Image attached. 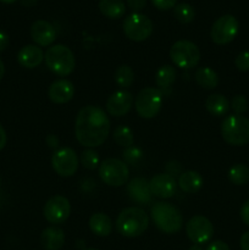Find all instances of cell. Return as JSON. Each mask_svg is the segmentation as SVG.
I'll list each match as a JSON object with an SVG mask.
<instances>
[{
	"label": "cell",
	"instance_id": "1",
	"mask_svg": "<svg viewBox=\"0 0 249 250\" xmlns=\"http://www.w3.org/2000/svg\"><path fill=\"white\" fill-rule=\"evenodd\" d=\"M110 133V120L99 106L82 107L76 116L75 134L81 146L88 149L97 148L106 141Z\"/></svg>",
	"mask_w": 249,
	"mask_h": 250
},
{
	"label": "cell",
	"instance_id": "2",
	"mask_svg": "<svg viewBox=\"0 0 249 250\" xmlns=\"http://www.w3.org/2000/svg\"><path fill=\"white\" fill-rule=\"evenodd\" d=\"M148 226L149 216L142 208H126L120 212L116 220L117 232L126 238H136L142 236Z\"/></svg>",
	"mask_w": 249,
	"mask_h": 250
},
{
	"label": "cell",
	"instance_id": "3",
	"mask_svg": "<svg viewBox=\"0 0 249 250\" xmlns=\"http://www.w3.org/2000/svg\"><path fill=\"white\" fill-rule=\"evenodd\" d=\"M150 217L155 226L166 234L177 233L183 226L182 214L168 202L154 203L150 209Z\"/></svg>",
	"mask_w": 249,
	"mask_h": 250
},
{
	"label": "cell",
	"instance_id": "4",
	"mask_svg": "<svg viewBox=\"0 0 249 250\" xmlns=\"http://www.w3.org/2000/svg\"><path fill=\"white\" fill-rule=\"evenodd\" d=\"M44 61L46 67L60 77L71 75L76 67V58L72 50L63 44H56L48 48L44 54Z\"/></svg>",
	"mask_w": 249,
	"mask_h": 250
},
{
	"label": "cell",
	"instance_id": "5",
	"mask_svg": "<svg viewBox=\"0 0 249 250\" xmlns=\"http://www.w3.org/2000/svg\"><path fill=\"white\" fill-rule=\"evenodd\" d=\"M221 136L226 143L234 146L249 143V119L242 115L225 117L221 124Z\"/></svg>",
	"mask_w": 249,
	"mask_h": 250
},
{
	"label": "cell",
	"instance_id": "6",
	"mask_svg": "<svg viewBox=\"0 0 249 250\" xmlns=\"http://www.w3.org/2000/svg\"><path fill=\"white\" fill-rule=\"evenodd\" d=\"M170 59L173 65L182 70H190L200 61V50L193 42L181 39L170 49Z\"/></svg>",
	"mask_w": 249,
	"mask_h": 250
},
{
	"label": "cell",
	"instance_id": "7",
	"mask_svg": "<svg viewBox=\"0 0 249 250\" xmlns=\"http://www.w3.org/2000/svg\"><path fill=\"white\" fill-rule=\"evenodd\" d=\"M164 94L154 87L143 88L134 99L137 114L143 119H153L160 112L163 106Z\"/></svg>",
	"mask_w": 249,
	"mask_h": 250
},
{
	"label": "cell",
	"instance_id": "8",
	"mask_svg": "<svg viewBox=\"0 0 249 250\" xmlns=\"http://www.w3.org/2000/svg\"><path fill=\"white\" fill-rule=\"evenodd\" d=\"M99 176L105 185L110 187H121L128 181V166L124 161L116 158L105 159L99 165Z\"/></svg>",
	"mask_w": 249,
	"mask_h": 250
},
{
	"label": "cell",
	"instance_id": "9",
	"mask_svg": "<svg viewBox=\"0 0 249 250\" xmlns=\"http://www.w3.org/2000/svg\"><path fill=\"white\" fill-rule=\"evenodd\" d=\"M124 33L129 41L143 42L153 33V22L141 12H133L124 21Z\"/></svg>",
	"mask_w": 249,
	"mask_h": 250
},
{
	"label": "cell",
	"instance_id": "10",
	"mask_svg": "<svg viewBox=\"0 0 249 250\" xmlns=\"http://www.w3.org/2000/svg\"><path fill=\"white\" fill-rule=\"evenodd\" d=\"M238 31V20L232 15H224L214 22L210 31V37L217 45H226L236 38Z\"/></svg>",
	"mask_w": 249,
	"mask_h": 250
},
{
	"label": "cell",
	"instance_id": "11",
	"mask_svg": "<svg viewBox=\"0 0 249 250\" xmlns=\"http://www.w3.org/2000/svg\"><path fill=\"white\" fill-rule=\"evenodd\" d=\"M51 166L60 177H71L78 170L77 154L68 146L58 149L54 151L51 158Z\"/></svg>",
	"mask_w": 249,
	"mask_h": 250
},
{
	"label": "cell",
	"instance_id": "12",
	"mask_svg": "<svg viewBox=\"0 0 249 250\" xmlns=\"http://www.w3.org/2000/svg\"><path fill=\"white\" fill-rule=\"evenodd\" d=\"M71 214V204L63 195H54L45 203L43 215L51 225L63 224Z\"/></svg>",
	"mask_w": 249,
	"mask_h": 250
},
{
	"label": "cell",
	"instance_id": "13",
	"mask_svg": "<svg viewBox=\"0 0 249 250\" xmlns=\"http://www.w3.org/2000/svg\"><path fill=\"white\" fill-rule=\"evenodd\" d=\"M186 233L194 244L208 243L214 236V226L208 217L197 215L186 225Z\"/></svg>",
	"mask_w": 249,
	"mask_h": 250
},
{
	"label": "cell",
	"instance_id": "14",
	"mask_svg": "<svg viewBox=\"0 0 249 250\" xmlns=\"http://www.w3.org/2000/svg\"><path fill=\"white\" fill-rule=\"evenodd\" d=\"M134 98L128 90L121 89L112 93L106 102L107 114L114 117L124 116L133 106Z\"/></svg>",
	"mask_w": 249,
	"mask_h": 250
},
{
	"label": "cell",
	"instance_id": "15",
	"mask_svg": "<svg viewBox=\"0 0 249 250\" xmlns=\"http://www.w3.org/2000/svg\"><path fill=\"white\" fill-rule=\"evenodd\" d=\"M151 194L160 199H168L175 195L176 183L175 177L167 173H158L149 181Z\"/></svg>",
	"mask_w": 249,
	"mask_h": 250
},
{
	"label": "cell",
	"instance_id": "16",
	"mask_svg": "<svg viewBox=\"0 0 249 250\" xmlns=\"http://www.w3.org/2000/svg\"><path fill=\"white\" fill-rule=\"evenodd\" d=\"M31 37L38 46H49L55 42L56 29L50 22L38 20L31 27Z\"/></svg>",
	"mask_w": 249,
	"mask_h": 250
},
{
	"label": "cell",
	"instance_id": "17",
	"mask_svg": "<svg viewBox=\"0 0 249 250\" xmlns=\"http://www.w3.org/2000/svg\"><path fill=\"white\" fill-rule=\"evenodd\" d=\"M48 95L49 99L55 104H66L75 95V85L65 78L56 80L49 87Z\"/></svg>",
	"mask_w": 249,
	"mask_h": 250
},
{
	"label": "cell",
	"instance_id": "18",
	"mask_svg": "<svg viewBox=\"0 0 249 250\" xmlns=\"http://www.w3.org/2000/svg\"><path fill=\"white\" fill-rule=\"evenodd\" d=\"M127 193L128 197L137 204L146 205L151 202V190L149 186V181L143 177H136L129 181L127 185Z\"/></svg>",
	"mask_w": 249,
	"mask_h": 250
},
{
	"label": "cell",
	"instance_id": "19",
	"mask_svg": "<svg viewBox=\"0 0 249 250\" xmlns=\"http://www.w3.org/2000/svg\"><path fill=\"white\" fill-rule=\"evenodd\" d=\"M44 60V53L38 45H24L20 49L17 54V61L21 66L26 68H34L42 63Z\"/></svg>",
	"mask_w": 249,
	"mask_h": 250
},
{
	"label": "cell",
	"instance_id": "20",
	"mask_svg": "<svg viewBox=\"0 0 249 250\" xmlns=\"http://www.w3.org/2000/svg\"><path fill=\"white\" fill-rule=\"evenodd\" d=\"M41 243L45 250H60L65 244V233L60 227L50 226L42 232Z\"/></svg>",
	"mask_w": 249,
	"mask_h": 250
},
{
	"label": "cell",
	"instance_id": "21",
	"mask_svg": "<svg viewBox=\"0 0 249 250\" xmlns=\"http://www.w3.org/2000/svg\"><path fill=\"white\" fill-rule=\"evenodd\" d=\"M88 225H89L90 231L98 237L110 236L112 229H114L111 219L106 214H104V212H95V214H93L90 216Z\"/></svg>",
	"mask_w": 249,
	"mask_h": 250
},
{
	"label": "cell",
	"instance_id": "22",
	"mask_svg": "<svg viewBox=\"0 0 249 250\" xmlns=\"http://www.w3.org/2000/svg\"><path fill=\"white\" fill-rule=\"evenodd\" d=\"M178 187L187 194H194L203 187V178L197 171H186L178 177Z\"/></svg>",
	"mask_w": 249,
	"mask_h": 250
},
{
	"label": "cell",
	"instance_id": "23",
	"mask_svg": "<svg viewBox=\"0 0 249 250\" xmlns=\"http://www.w3.org/2000/svg\"><path fill=\"white\" fill-rule=\"evenodd\" d=\"M205 107H207L208 112L211 114L212 116L221 117L228 112L231 104L225 95L215 93V94L208 97L207 102H205Z\"/></svg>",
	"mask_w": 249,
	"mask_h": 250
},
{
	"label": "cell",
	"instance_id": "24",
	"mask_svg": "<svg viewBox=\"0 0 249 250\" xmlns=\"http://www.w3.org/2000/svg\"><path fill=\"white\" fill-rule=\"evenodd\" d=\"M99 10L107 19H121L126 12V6L122 0H100Z\"/></svg>",
	"mask_w": 249,
	"mask_h": 250
},
{
	"label": "cell",
	"instance_id": "25",
	"mask_svg": "<svg viewBox=\"0 0 249 250\" xmlns=\"http://www.w3.org/2000/svg\"><path fill=\"white\" fill-rule=\"evenodd\" d=\"M195 82L204 89H214L219 84V76L212 68L199 67L194 73Z\"/></svg>",
	"mask_w": 249,
	"mask_h": 250
},
{
	"label": "cell",
	"instance_id": "26",
	"mask_svg": "<svg viewBox=\"0 0 249 250\" xmlns=\"http://www.w3.org/2000/svg\"><path fill=\"white\" fill-rule=\"evenodd\" d=\"M176 80V70L170 65H164L156 71L155 83L158 85V89L161 93H165L166 90H170L171 85Z\"/></svg>",
	"mask_w": 249,
	"mask_h": 250
},
{
	"label": "cell",
	"instance_id": "27",
	"mask_svg": "<svg viewBox=\"0 0 249 250\" xmlns=\"http://www.w3.org/2000/svg\"><path fill=\"white\" fill-rule=\"evenodd\" d=\"M114 80L116 84L122 89H127L131 87L134 82V71L131 66L121 65L115 70Z\"/></svg>",
	"mask_w": 249,
	"mask_h": 250
},
{
	"label": "cell",
	"instance_id": "28",
	"mask_svg": "<svg viewBox=\"0 0 249 250\" xmlns=\"http://www.w3.org/2000/svg\"><path fill=\"white\" fill-rule=\"evenodd\" d=\"M228 180L236 186L249 183V166L246 164H236L228 171Z\"/></svg>",
	"mask_w": 249,
	"mask_h": 250
},
{
	"label": "cell",
	"instance_id": "29",
	"mask_svg": "<svg viewBox=\"0 0 249 250\" xmlns=\"http://www.w3.org/2000/svg\"><path fill=\"white\" fill-rule=\"evenodd\" d=\"M112 137H114L115 143L120 146H124V148H131L134 143L133 132L127 126L116 127L114 133H112Z\"/></svg>",
	"mask_w": 249,
	"mask_h": 250
},
{
	"label": "cell",
	"instance_id": "30",
	"mask_svg": "<svg viewBox=\"0 0 249 250\" xmlns=\"http://www.w3.org/2000/svg\"><path fill=\"white\" fill-rule=\"evenodd\" d=\"M173 16L176 17L178 22L183 24L190 23L195 17L194 7L189 5L188 2H181V4H176L173 7Z\"/></svg>",
	"mask_w": 249,
	"mask_h": 250
},
{
	"label": "cell",
	"instance_id": "31",
	"mask_svg": "<svg viewBox=\"0 0 249 250\" xmlns=\"http://www.w3.org/2000/svg\"><path fill=\"white\" fill-rule=\"evenodd\" d=\"M81 164L87 170H95L99 166V155L93 149H87L81 154Z\"/></svg>",
	"mask_w": 249,
	"mask_h": 250
},
{
	"label": "cell",
	"instance_id": "32",
	"mask_svg": "<svg viewBox=\"0 0 249 250\" xmlns=\"http://www.w3.org/2000/svg\"><path fill=\"white\" fill-rule=\"evenodd\" d=\"M229 104H231L232 110L236 115H242L248 110V102H247L244 95H236Z\"/></svg>",
	"mask_w": 249,
	"mask_h": 250
},
{
	"label": "cell",
	"instance_id": "33",
	"mask_svg": "<svg viewBox=\"0 0 249 250\" xmlns=\"http://www.w3.org/2000/svg\"><path fill=\"white\" fill-rule=\"evenodd\" d=\"M234 65L239 71H249V51H242L237 55Z\"/></svg>",
	"mask_w": 249,
	"mask_h": 250
},
{
	"label": "cell",
	"instance_id": "34",
	"mask_svg": "<svg viewBox=\"0 0 249 250\" xmlns=\"http://www.w3.org/2000/svg\"><path fill=\"white\" fill-rule=\"evenodd\" d=\"M142 155H143V154H142V151L139 150V149L132 148V146L131 148H127L126 150L124 151V160L129 164L137 163V161L142 158Z\"/></svg>",
	"mask_w": 249,
	"mask_h": 250
},
{
	"label": "cell",
	"instance_id": "35",
	"mask_svg": "<svg viewBox=\"0 0 249 250\" xmlns=\"http://www.w3.org/2000/svg\"><path fill=\"white\" fill-rule=\"evenodd\" d=\"M154 6L161 11H167V10L173 9L176 6L177 0H151Z\"/></svg>",
	"mask_w": 249,
	"mask_h": 250
},
{
	"label": "cell",
	"instance_id": "36",
	"mask_svg": "<svg viewBox=\"0 0 249 250\" xmlns=\"http://www.w3.org/2000/svg\"><path fill=\"white\" fill-rule=\"evenodd\" d=\"M165 168H166V173H167V175H170V176H172V177H175V176H177V175H181V164L178 163V161H175V160H172V161H168L167 164H166V166H165Z\"/></svg>",
	"mask_w": 249,
	"mask_h": 250
},
{
	"label": "cell",
	"instance_id": "37",
	"mask_svg": "<svg viewBox=\"0 0 249 250\" xmlns=\"http://www.w3.org/2000/svg\"><path fill=\"white\" fill-rule=\"evenodd\" d=\"M128 7L133 12H139L146 6V0H127Z\"/></svg>",
	"mask_w": 249,
	"mask_h": 250
},
{
	"label": "cell",
	"instance_id": "38",
	"mask_svg": "<svg viewBox=\"0 0 249 250\" xmlns=\"http://www.w3.org/2000/svg\"><path fill=\"white\" fill-rule=\"evenodd\" d=\"M241 219L243 221V224H246L247 226H249V200H247L241 208Z\"/></svg>",
	"mask_w": 249,
	"mask_h": 250
},
{
	"label": "cell",
	"instance_id": "39",
	"mask_svg": "<svg viewBox=\"0 0 249 250\" xmlns=\"http://www.w3.org/2000/svg\"><path fill=\"white\" fill-rule=\"evenodd\" d=\"M207 250H231V249H229V247L227 246L225 242L215 241V242H212V243H210L209 246H208Z\"/></svg>",
	"mask_w": 249,
	"mask_h": 250
},
{
	"label": "cell",
	"instance_id": "40",
	"mask_svg": "<svg viewBox=\"0 0 249 250\" xmlns=\"http://www.w3.org/2000/svg\"><path fill=\"white\" fill-rule=\"evenodd\" d=\"M45 142H46V144H48V146H49V148L55 149V150H58V146H59L58 137L54 136V134H49V136L46 137Z\"/></svg>",
	"mask_w": 249,
	"mask_h": 250
},
{
	"label": "cell",
	"instance_id": "41",
	"mask_svg": "<svg viewBox=\"0 0 249 250\" xmlns=\"http://www.w3.org/2000/svg\"><path fill=\"white\" fill-rule=\"evenodd\" d=\"M9 46V36L4 31H0V53Z\"/></svg>",
	"mask_w": 249,
	"mask_h": 250
},
{
	"label": "cell",
	"instance_id": "42",
	"mask_svg": "<svg viewBox=\"0 0 249 250\" xmlns=\"http://www.w3.org/2000/svg\"><path fill=\"white\" fill-rule=\"evenodd\" d=\"M239 246H241V250H249V231L242 234Z\"/></svg>",
	"mask_w": 249,
	"mask_h": 250
},
{
	"label": "cell",
	"instance_id": "43",
	"mask_svg": "<svg viewBox=\"0 0 249 250\" xmlns=\"http://www.w3.org/2000/svg\"><path fill=\"white\" fill-rule=\"evenodd\" d=\"M6 142H7L6 132H5L4 127L0 125V150H2V149H4V146H6Z\"/></svg>",
	"mask_w": 249,
	"mask_h": 250
},
{
	"label": "cell",
	"instance_id": "44",
	"mask_svg": "<svg viewBox=\"0 0 249 250\" xmlns=\"http://www.w3.org/2000/svg\"><path fill=\"white\" fill-rule=\"evenodd\" d=\"M21 4L26 7H33L34 5H37L38 0H20Z\"/></svg>",
	"mask_w": 249,
	"mask_h": 250
},
{
	"label": "cell",
	"instance_id": "45",
	"mask_svg": "<svg viewBox=\"0 0 249 250\" xmlns=\"http://www.w3.org/2000/svg\"><path fill=\"white\" fill-rule=\"evenodd\" d=\"M4 73H5V65L4 62H2L1 59H0V81H1V78L4 77Z\"/></svg>",
	"mask_w": 249,
	"mask_h": 250
},
{
	"label": "cell",
	"instance_id": "46",
	"mask_svg": "<svg viewBox=\"0 0 249 250\" xmlns=\"http://www.w3.org/2000/svg\"><path fill=\"white\" fill-rule=\"evenodd\" d=\"M189 250H203V248H202V246H200V244H194V243H193V246L190 247Z\"/></svg>",
	"mask_w": 249,
	"mask_h": 250
},
{
	"label": "cell",
	"instance_id": "47",
	"mask_svg": "<svg viewBox=\"0 0 249 250\" xmlns=\"http://www.w3.org/2000/svg\"><path fill=\"white\" fill-rule=\"evenodd\" d=\"M16 0H0V2H2V4H12V2H15Z\"/></svg>",
	"mask_w": 249,
	"mask_h": 250
},
{
	"label": "cell",
	"instance_id": "48",
	"mask_svg": "<svg viewBox=\"0 0 249 250\" xmlns=\"http://www.w3.org/2000/svg\"><path fill=\"white\" fill-rule=\"evenodd\" d=\"M84 250H98V249H94V248H89V249H84Z\"/></svg>",
	"mask_w": 249,
	"mask_h": 250
}]
</instances>
